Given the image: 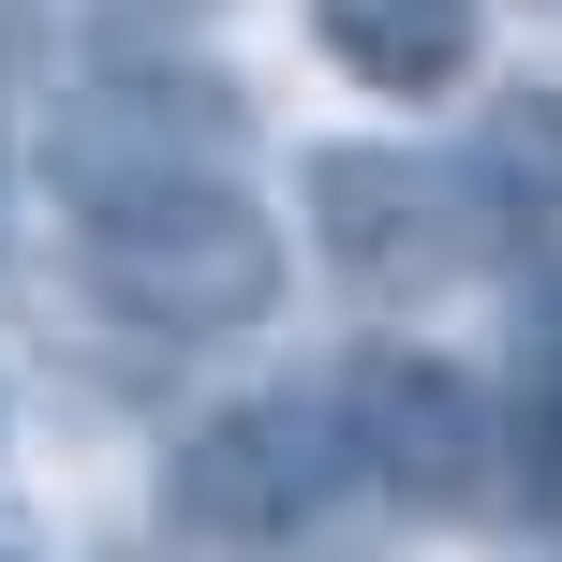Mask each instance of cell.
Instances as JSON below:
<instances>
[{
	"mask_svg": "<svg viewBox=\"0 0 562 562\" xmlns=\"http://www.w3.org/2000/svg\"><path fill=\"white\" fill-rule=\"evenodd\" d=\"M252 134V104L207 75H178V59H119V75H89L75 104H59V178H148V164H223V148Z\"/></svg>",
	"mask_w": 562,
	"mask_h": 562,
	"instance_id": "obj_5",
	"label": "cell"
},
{
	"mask_svg": "<svg viewBox=\"0 0 562 562\" xmlns=\"http://www.w3.org/2000/svg\"><path fill=\"white\" fill-rule=\"evenodd\" d=\"M311 30H326V59L370 75L385 104H445V89H474V59H488L474 0H311Z\"/></svg>",
	"mask_w": 562,
	"mask_h": 562,
	"instance_id": "obj_6",
	"label": "cell"
},
{
	"mask_svg": "<svg viewBox=\"0 0 562 562\" xmlns=\"http://www.w3.org/2000/svg\"><path fill=\"white\" fill-rule=\"evenodd\" d=\"M340 445H356V474L400 488V504H474V488L504 474V400H488L474 370H445V356H356Z\"/></svg>",
	"mask_w": 562,
	"mask_h": 562,
	"instance_id": "obj_4",
	"label": "cell"
},
{
	"mask_svg": "<svg viewBox=\"0 0 562 562\" xmlns=\"http://www.w3.org/2000/svg\"><path fill=\"white\" fill-rule=\"evenodd\" d=\"M0 562H30V548H0Z\"/></svg>",
	"mask_w": 562,
	"mask_h": 562,
	"instance_id": "obj_8",
	"label": "cell"
},
{
	"mask_svg": "<svg viewBox=\"0 0 562 562\" xmlns=\"http://www.w3.org/2000/svg\"><path fill=\"white\" fill-rule=\"evenodd\" d=\"M59 207H75V267L89 296H119L134 326H252L281 311V223L252 193H237L223 164H148V178H59Z\"/></svg>",
	"mask_w": 562,
	"mask_h": 562,
	"instance_id": "obj_1",
	"label": "cell"
},
{
	"mask_svg": "<svg viewBox=\"0 0 562 562\" xmlns=\"http://www.w3.org/2000/svg\"><path fill=\"white\" fill-rule=\"evenodd\" d=\"M311 237L356 281H429V267L518 252V223L488 207V178L474 164H415V148H326V164H311Z\"/></svg>",
	"mask_w": 562,
	"mask_h": 562,
	"instance_id": "obj_3",
	"label": "cell"
},
{
	"mask_svg": "<svg viewBox=\"0 0 562 562\" xmlns=\"http://www.w3.org/2000/svg\"><path fill=\"white\" fill-rule=\"evenodd\" d=\"M504 459H518V474H533L548 504H562V370H548V385H533V400L504 415Z\"/></svg>",
	"mask_w": 562,
	"mask_h": 562,
	"instance_id": "obj_7",
	"label": "cell"
},
{
	"mask_svg": "<svg viewBox=\"0 0 562 562\" xmlns=\"http://www.w3.org/2000/svg\"><path fill=\"white\" fill-rule=\"evenodd\" d=\"M356 488V445H340V400L326 385H267V400H223L164 445L148 504H164L178 548H296L311 518Z\"/></svg>",
	"mask_w": 562,
	"mask_h": 562,
	"instance_id": "obj_2",
	"label": "cell"
}]
</instances>
